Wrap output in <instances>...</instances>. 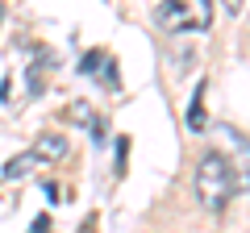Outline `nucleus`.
I'll return each instance as SVG.
<instances>
[{
  "label": "nucleus",
  "instance_id": "obj_1",
  "mask_svg": "<svg viewBox=\"0 0 250 233\" xmlns=\"http://www.w3.org/2000/svg\"><path fill=\"white\" fill-rule=\"evenodd\" d=\"M238 192H242L238 167H233L225 154L208 150L205 158H200V167H196V196H200V204L205 208H225L229 196H238Z\"/></svg>",
  "mask_w": 250,
  "mask_h": 233
},
{
  "label": "nucleus",
  "instance_id": "obj_2",
  "mask_svg": "<svg viewBox=\"0 0 250 233\" xmlns=\"http://www.w3.org/2000/svg\"><path fill=\"white\" fill-rule=\"evenodd\" d=\"M163 34H205L213 25V0H163L154 9Z\"/></svg>",
  "mask_w": 250,
  "mask_h": 233
},
{
  "label": "nucleus",
  "instance_id": "obj_3",
  "mask_svg": "<svg viewBox=\"0 0 250 233\" xmlns=\"http://www.w3.org/2000/svg\"><path fill=\"white\" fill-rule=\"evenodd\" d=\"M80 75L104 83V88H121V71H117V58L108 50H88L80 58Z\"/></svg>",
  "mask_w": 250,
  "mask_h": 233
},
{
  "label": "nucleus",
  "instance_id": "obj_4",
  "mask_svg": "<svg viewBox=\"0 0 250 233\" xmlns=\"http://www.w3.org/2000/svg\"><path fill=\"white\" fill-rule=\"evenodd\" d=\"M217 134H221V142L233 150V167H238V175H242V192H246L250 188V142L233 125H217Z\"/></svg>",
  "mask_w": 250,
  "mask_h": 233
},
{
  "label": "nucleus",
  "instance_id": "obj_5",
  "mask_svg": "<svg viewBox=\"0 0 250 233\" xmlns=\"http://www.w3.org/2000/svg\"><path fill=\"white\" fill-rule=\"evenodd\" d=\"M205 92H208V83L200 79L196 92H192V108H188V129L192 134H205Z\"/></svg>",
  "mask_w": 250,
  "mask_h": 233
},
{
  "label": "nucleus",
  "instance_id": "obj_6",
  "mask_svg": "<svg viewBox=\"0 0 250 233\" xmlns=\"http://www.w3.org/2000/svg\"><path fill=\"white\" fill-rule=\"evenodd\" d=\"M34 154L38 158H62V154H67V142H62V137H38V146H34Z\"/></svg>",
  "mask_w": 250,
  "mask_h": 233
},
{
  "label": "nucleus",
  "instance_id": "obj_7",
  "mask_svg": "<svg viewBox=\"0 0 250 233\" xmlns=\"http://www.w3.org/2000/svg\"><path fill=\"white\" fill-rule=\"evenodd\" d=\"M46 67H54V58H46V54H38V63L29 67V92L34 96H42V88H46Z\"/></svg>",
  "mask_w": 250,
  "mask_h": 233
},
{
  "label": "nucleus",
  "instance_id": "obj_8",
  "mask_svg": "<svg viewBox=\"0 0 250 233\" xmlns=\"http://www.w3.org/2000/svg\"><path fill=\"white\" fill-rule=\"evenodd\" d=\"M34 162H38V154H34V150L21 154V158H9V162H4V179H17V175H25Z\"/></svg>",
  "mask_w": 250,
  "mask_h": 233
},
{
  "label": "nucleus",
  "instance_id": "obj_9",
  "mask_svg": "<svg viewBox=\"0 0 250 233\" xmlns=\"http://www.w3.org/2000/svg\"><path fill=\"white\" fill-rule=\"evenodd\" d=\"M46 229H50V221H46V216H38V221H34V229H29V233H46Z\"/></svg>",
  "mask_w": 250,
  "mask_h": 233
},
{
  "label": "nucleus",
  "instance_id": "obj_10",
  "mask_svg": "<svg viewBox=\"0 0 250 233\" xmlns=\"http://www.w3.org/2000/svg\"><path fill=\"white\" fill-rule=\"evenodd\" d=\"M225 4V13H242V0H221Z\"/></svg>",
  "mask_w": 250,
  "mask_h": 233
}]
</instances>
